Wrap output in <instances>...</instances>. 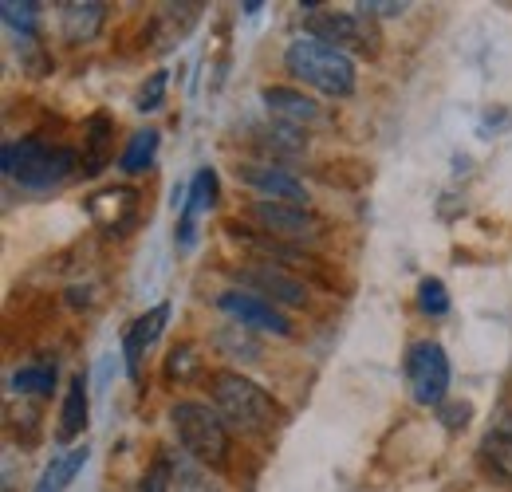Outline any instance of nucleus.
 Listing matches in <instances>:
<instances>
[{"mask_svg":"<svg viewBox=\"0 0 512 492\" xmlns=\"http://www.w3.org/2000/svg\"><path fill=\"white\" fill-rule=\"evenodd\" d=\"M213 205H217V174L209 166H201L186 189V205H182V221H178V248H193L197 217H205Z\"/></svg>","mask_w":512,"mask_h":492,"instance_id":"9","label":"nucleus"},{"mask_svg":"<svg viewBox=\"0 0 512 492\" xmlns=\"http://www.w3.org/2000/svg\"><path fill=\"white\" fill-rule=\"evenodd\" d=\"M308 36H316L323 44L339 48V52H359V56H375L379 52V32L371 24V16L363 12H327L308 20Z\"/></svg>","mask_w":512,"mask_h":492,"instance_id":"5","label":"nucleus"},{"mask_svg":"<svg viewBox=\"0 0 512 492\" xmlns=\"http://www.w3.org/2000/svg\"><path fill=\"white\" fill-rule=\"evenodd\" d=\"M418 308L426 311V315H446L449 311V292L438 276H426L418 284Z\"/></svg>","mask_w":512,"mask_h":492,"instance_id":"27","label":"nucleus"},{"mask_svg":"<svg viewBox=\"0 0 512 492\" xmlns=\"http://www.w3.org/2000/svg\"><path fill=\"white\" fill-rule=\"evenodd\" d=\"M44 146H48V142H44V138H36V134H28V138H20V142H8V146H4V154H0L4 174H8V178H16L20 170H28V166L44 154Z\"/></svg>","mask_w":512,"mask_h":492,"instance_id":"25","label":"nucleus"},{"mask_svg":"<svg viewBox=\"0 0 512 492\" xmlns=\"http://www.w3.org/2000/svg\"><path fill=\"white\" fill-rule=\"evenodd\" d=\"M87 410H91V402H87V378L75 374L64 394V406H60V422H56V441L60 445H71L75 437H83V430H87Z\"/></svg>","mask_w":512,"mask_h":492,"instance_id":"17","label":"nucleus"},{"mask_svg":"<svg viewBox=\"0 0 512 492\" xmlns=\"http://www.w3.org/2000/svg\"><path fill=\"white\" fill-rule=\"evenodd\" d=\"M260 99H264V111L284 126H304L320 119V107H316L304 91H292V87H264Z\"/></svg>","mask_w":512,"mask_h":492,"instance_id":"12","label":"nucleus"},{"mask_svg":"<svg viewBox=\"0 0 512 492\" xmlns=\"http://www.w3.org/2000/svg\"><path fill=\"white\" fill-rule=\"evenodd\" d=\"M75 162H79L75 150H67V146H44V154L28 170H20L16 182L24 185V189H52V185H60L64 178L75 174Z\"/></svg>","mask_w":512,"mask_h":492,"instance_id":"11","label":"nucleus"},{"mask_svg":"<svg viewBox=\"0 0 512 492\" xmlns=\"http://www.w3.org/2000/svg\"><path fill=\"white\" fill-rule=\"evenodd\" d=\"M103 20H107V4L103 0H67V4H60V28H64V36L71 44L95 40Z\"/></svg>","mask_w":512,"mask_h":492,"instance_id":"15","label":"nucleus"},{"mask_svg":"<svg viewBox=\"0 0 512 492\" xmlns=\"http://www.w3.org/2000/svg\"><path fill=\"white\" fill-rule=\"evenodd\" d=\"M178 473H174V465H170V457L162 453L150 469H146V477H142V485H138V492H170V481H174Z\"/></svg>","mask_w":512,"mask_h":492,"instance_id":"30","label":"nucleus"},{"mask_svg":"<svg viewBox=\"0 0 512 492\" xmlns=\"http://www.w3.org/2000/svg\"><path fill=\"white\" fill-rule=\"evenodd\" d=\"M481 461H485V469H489L493 477H501V481L512 485V433H505V430L485 433V441H481Z\"/></svg>","mask_w":512,"mask_h":492,"instance_id":"22","label":"nucleus"},{"mask_svg":"<svg viewBox=\"0 0 512 492\" xmlns=\"http://www.w3.org/2000/svg\"><path fill=\"white\" fill-rule=\"evenodd\" d=\"M284 63L300 83L316 87L327 99H347L355 91V63H351V56L331 48V44H323L316 36H296L288 44V52H284Z\"/></svg>","mask_w":512,"mask_h":492,"instance_id":"2","label":"nucleus"},{"mask_svg":"<svg viewBox=\"0 0 512 492\" xmlns=\"http://www.w3.org/2000/svg\"><path fill=\"white\" fill-rule=\"evenodd\" d=\"M213 402H217L221 418L241 433H272L284 418L276 398L237 370H217L213 374Z\"/></svg>","mask_w":512,"mask_h":492,"instance_id":"1","label":"nucleus"},{"mask_svg":"<svg viewBox=\"0 0 512 492\" xmlns=\"http://www.w3.org/2000/svg\"><path fill=\"white\" fill-rule=\"evenodd\" d=\"M166 87H170V75L166 71H154L142 87H138V95H134V107L142 111V115H150V111H158L162 103H166Z\"/></svg>","mask_w":512,"mask_h":492,"instance_id":"26","label":"nucleus"},{"mask_svg":"<svg viewBox=\"0 0 512 492\" xmlns=\"http://www.w3.org/2000/svg\"><path fill=\"white\" fill-rule=\"evenodd\" d=\"M438 418H442L446 430H465V426L473 422V402H465V398H446V402L438 406Z\"/></svg>","mask_w":512,"mask_h":492,"instance_id":"29","label":"nucleus"},{"mask_svg":"<svg viewBox=\"0 0 512 492\" xmlns=\"http://www.w3.org/2000/svg\"><path fill=\"white\" fill-rule=\"evenodd\" d=\"M355 8H359L363 16H402L406 4H398V0H359Z\"/></svg>","mask_w":512,"mask_h":492,"instance_id":"32","label":"nucleus"},{"mask_svg":"<svg viewBox=\"0 0 512 492\" xmlns=\"http://www.w3.org/2000/svg\"><path fill=\"white\" fill-rule=\"evenodd\" d=\"M170 422L193 461H201L209 469H221L229 461V426H225L221 410H213L205 402H174Z\"/></svg>","mask_w":512,"mask_h":492,"instance_id":"3","label":"nucleus"},{"mask_svg":"<svg viewBox=\"0 0 512 492\" xmlns=\"http://www.w3.org/2000/svg\"><path fill=\"white\" fill-rule=\"evenodd\" d=\"M221 311H229L241 327H256V331H272V335H292V323L272 308L268 300H260L253 292H225L221 300Z\"/></svg>","mask_w":512,"mask_h":492,"instance_id":"8","label":"nucleus"},{"mask_svg":"<svg viewBox=\"0 0 512 492\" xmlns=\"http://www.w3.org/2000/svg\"><path fill=\"white\" fill-rule=\"evenodd\" d=\"M241 8H245V12H249V16H256V12H260V8H264V4H260V0H245V4H241Z\"/></svg>","mask_w":512,"mask_h":492,"instance_id":"33","label":"nucleus"},{"mask_svg":"<svg viewBox=\"0 0 512 492\" xmlns=\"http://www.w3.org/2000/svg\"><path fill=\"white\" fill-rule=\"evenodd\" d=\"M253 221L272 233V237H288V241H308L320 233V221L308 213V209H296V205H284V201H253Z\"/></svg>","mask_w":512,"mask_h":492,"instance_id":"6","label":"nucleus"},{"mask_svg":"<svg viewBox=\"0 0 512 492\" xmlns=\"http://www.w3.org/2000/svg\"><path fill=\"white\" fill-rule=\"evenodd\" d=\"M201 370V355H197V347L190 343H182V347H174L170 351V359H166V378H178V382H186Z\"/></svg>","mask_w":512,"mask_h":492,"instance_id":"28","label":"nucleus"},{"mask_svg":"<svg viewBox=\"0 0 512 492\" xmlns=\"http://www.w3.org/2000/svg\"><path fill=\"white\" fill-rule=\"evenodd\" d=\"M87 457H91V449H87V441L83 445H71L64 453H56L52 461H48V469L40 473V481H36V489L32 492H64L75 477H79V469L87 465Z\"/></svg>","mask_w":512,"mask_h":492,"instance_id":"18","label":"nucleus"},{"mask_svg":"<svg viewBox=\"0 0 512 492\" xmlns=\"http://www.w3.org/2000/svg\"><path fill=\"white\" fill-rule=\"evenodd\" d=\"M87 209L107 233H127V225L138 213V193L134 189H107V193H95Z\"/></svg>","mask_w":512,"mask_h":492,"instance_id":"16","label":"nucleus"},{"mask_svg":"<svg viewBox=\"0 0 512 492\" xmlns=\"http://www.w3.org/2000/svg\"><path fill=\"white\" fill-rule=\"evenodd\" d=\"M158 142H162V134L158 130H138V134H130L127 150H123V158H119V166H123V174H146L150 166H154V154H158Z\"/></svg>","mask_w":512,"mask_h":492,"instance_id":"21","label":"nucleus"},{"mask_svg":"<svg viewBox=\"0 0 512 492\" xmlns=\"http://www.w3.org/2000/svg\"><path fill=\"white\" fill-rule=\"evenodd\" d=\"M16 52H20V60H24V67H28L32 75H48V71H52V56L40 48L36 36H32V40H16Z\"/></svg>","mask_w":512,"mask_h":492,"instance_id":"31","label":"nucleus"},{"mask_svg":"<svg viewBox=\"0 0 512 492\" xmlns=\"http://www.w3.org/2000/svg\"><path fill=\"white\" fill-rule=\"evenodd\" d=\"M0 16L16 32V40H32L40 32V4L36 0H4L0 4Z\"/></svg>","mask_w":512,"mask_h":492,"instance_id":"23","label":"nucleus"},{"mask_svg":"<svg viewBox=\"0 0 512 492\" xmlns=\"http://www.w3.org/2000/svg\"><path fill=\"white\" fill-rule=\"evenodd\" d=\"M241 280L253 284V288H260V292H268L276 304H288V308H304V304H308V284H300V280L288 276L284 268H272V260H268V264L245 268Z\"/></svg>","mask_w":512,"mask_h":492,"instance_id":"10","label":"nucleus"},{"mask_svg":"<svg viewBox=\"0 0 512 492\" xmlns=\"http://www.w3.org/2000/svg\"><path fill=\"white\" fill-rule=\"evenodd\" d=\"M256 142H260L272 158H300V154L308 150V134H304L300 126H284V123L264 126V130L256 134Z\"/></svg>","mask_w":512,"mask_h":492,"instance_id":"20","label":"nucleus"},{"mask_svg":"<svg viewBox=\"0 0 512 492\" xmlns=\"http://www.w3.org/2000/svg\"><path fill=\"white\" fill-rule=\"evenodd\" d=\"M237 178L245 185H253L264 201H284V205L308 209V189L280 166H237Z\"/></svg>","mask_w":512,"mask_h":492,"instance_id":"7","label":"nucleus"},{"mask_svg":"<svg viewBox=\"0 0 512 492\" xmlns=\"http://www.w3.org/2000/svg\"><path fill=\"white\" fill-rule=\"evenodd\" d=\"M115 154V119L107 111H95L87 119V146H83V178H99L111 166Z\"/></svg>","mask_w":512,"mask_h":492,"instance_id":"13","label":"nucleus"},{"mask_svg":"<svg viewBox=\"0 0 512 492\" xmlns=\"http://www.w3.org/2000/svg\"><path fill=\"white\" fill-rule=\"evenodd\" d=\"M406 386L418 406H442L449 394V359L442 343L422 339L406 351Z\"/></svg>","mask_w":512,"mask_h":492,"instance_id":"4","label":"nucleus"},{"mask_svg":"<svg viewBox=\"0 0 512 492\" xmlns=\"http://www.w3.org/2000/svg\"><path fill=\"white\" fill-rule=\"evenodd\" d=\"M12 390L16 394H36V398H48L52 390H56V367H48V363H32V367H20L12 370Z\"/></svg>","mask_w":512,"mask_h":492,"instance_id":"24","label":"nucleus"},{"mask_svg":"<svg viewBox=\"0 0 512 492\" xmlns=\"http://www.w3.org/2000/svg\"><path fill=\"white\" fill-rule=\"evenodd\" d=\"M170 304H158L154 311H146L142 319H134L127 331V339H123V359H127V374L130 378H138V370H142V351L166 331V319H170Z\"/></svg>","mask_w":512,"mask_h":492,"instance_id":"14","label":"nucleus"},{"mask_svg":"<svg viewBox=\"0 0 512 492\" xmlns=\"http://www.w3.org/2000/svg\"><path fill=\"white\" fill-rule=\"evenodd\" d=\"M197 16H201V4H166L158 12V20H154V32H158L162 48L182 44V36L197 24Z\"/></svg>","mask_w":512,"mask_h":492,"instance_id":"19","label":"nucleus"}]
</instances>
